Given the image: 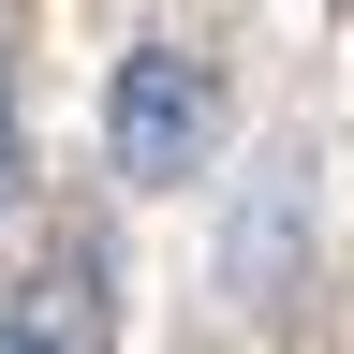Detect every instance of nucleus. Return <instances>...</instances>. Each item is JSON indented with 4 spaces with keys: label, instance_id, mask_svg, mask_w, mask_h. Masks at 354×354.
Segmentation results:
<instances>
[{
    "label": "nucleus",
    "instance_id": "nucleus-1",
    "mask_svg": "<svg viewBox=\"0 0 354 354\" xmlns=\"http://www.w3.org/2000/svg\"><path fill=\"white\" fill-rule=\"evenodd\" d=\"M104 133H118V177H133V192H192L207 148H221V74L192 59V44H133Z\"/></svg>",
    "mask_w": 354,
    "mask_h": 354
},
{
    "label": "nucleus",
    "instance_id": "nucleus-2",
    "mask_svg": "<svg viewBox=\"0 0 354 354\" xmlns=\"http://www.w3.org/2000/svg\"><path fill=\"white\" fill-rule=\"evenodd\" d=\"M295 192H310V162H266V177H251V221H236V295H251V310L295 295Z\"/></svg>",
    "mask_w": 354,
    "mask_h": 354
},
{
    "label": "nucleus",
    "instance_id": "nucleus-3",
    "mask_svg": "<svg viewBox=\"0 0 354 354\" xmlns=\"http://www.w3.org/2000/svg\"><path fill=\"white\" fill-rule=\"evenodd\" d=\"M0 354H59V339H44V325H30V310H0Z\"/></svg>",
    "mask_w": 354,
    "mask_h": 354
},
{
    "label": "nucleus",
    "instance_id": "nucleus-4",
    "mask_svg": "<svg viewBox=\"0 0 354 354\" xmlns=\"http://www.w3.org/2000/svg\"><path fill=\"white\" fill-rule=\"evenodd\" d=\"M0 192H15V74H0Z\"/></svg>",
    "mask_w": 354,
    "mask_h": 354
}]
</instances>
